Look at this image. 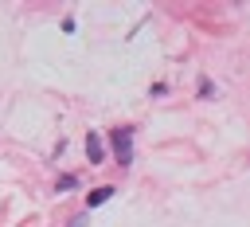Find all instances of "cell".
<instances>
[{
  "mask_svg": "<svg viewBox=\"0 0 250 227\" xmlns=\"http://www.w3.org/2000/svg\"><path fill=\"white\" fill-rule=\"evenodd\" d=\"M109 141H113V157H117L121 164H129V160H133V129H129V125H125V129H113Z\"/></svg>",
  "mask_w": 250,
  "mask_h": 227,
  "instance_id": "1",
  "label": "cell"
},
{
  "mask_svg": "<svg viewBox=\"0 0 250 227\" xmlns=\"http://www.w3.org/2000/svg\"><path fill=\"white\" fill-rule=\"evenodd\" d=\"M86 157H90L94 164H102V160H105V145H102V137H98V133H90V137H86Z\"/></svg>",
  "mask_w": 250,
  "mask_h": 227,
  "instance_id": "2",
  "label": "cell"
},
{
  "mask_svg": "<svg viewBox=\"0 0 250 227\" xmlns=\"http://www.w3.org/2000/svg\"><path fill=\"white\" fill-rule=\"evenodd\" d=\"M109 196H113V188H94V192L86 196V204H90V207H98V204H105Z\"/></svg>",
  "mask_w": 250,
  "mask_h": 227,
  "instance_id": "3",
  "label": "cell"
},
{
  "mask_svg": "<svg viewBox=\"0 0 250 227\" xmlns=\"http://www.w3.org/2000/svg\"><path fill=\"white\" fill-rule=\"evenodd\" d=\"M70 227H86V219H82V215H78V219H70Z\"/></svg>",
  "mask_w": 250,
  "mask_h": 227,
  "instance_id": "4",
  "label": "cell"
}]
</instances>
